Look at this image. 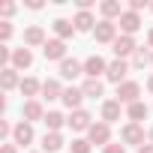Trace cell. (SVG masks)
<instances>
[{
    "instance_id": "1",
    "label": "cell",
    "mask_w": 153,
    "mask_h": 153,
    "mask_svg": "<svg viewBox=\"0 0 153 153\" xmlns=\"http://www.w3.org/2000/svg\"><path fill=\"white\" fill-rule=\"evenodd\" d=\"M138 96H141V84H138V81H123V84L117 87V102H120V105H123V102H126V105L141 102Z\"/></svg>"
},
{
    "instance_id": "2",
    "label": "cell",
    "mask_w": 153,
    "mask_h": 153,
    "mask_svg": "<svg viewBox=\"0 0 153 153\" xmlns=\"http://www.w3.org/2000/svg\"><path fill=\"white\" fill-rule=\"evenodd\" d=\"M87 141H90V144H102V147H108V141H111V126H108L105 120L93 123L90 132H87Z\"/></svg>"
},
{
    "instance_id": "3",
    "label": "cell",
    "mask_w": 153,
    "mask_h": 153,
    "mask_svg": "<svg viewBox=\"0 0 153 153\" xmlns=\"http://www.w3.org/2000/svg\"><path fill=\"white\" fill-rule=\"evenodd\" d=\"M126 72H129V63H126V60H111V63H108V72H105V78L114 81V84L120 87V84L126 81Z\"/></svg>"
},
{
    "instance_id": "4",
    "label": "cell",
    "mask_w": 153,
    "mask_h": 153,
    "mask_svg": "<svg viewBox=\"0 0 153 153\" xmlns=\"http://www.w3.org/2000/svg\"><path fill=\"white\" fill-rule=\"evenodd\" d=\"M120 30H123V36L138 33V30H141V15H138V12H132V9H126V12L120 15Z\"/></svg>"
},
{
    "instance_id": "5",
    "label": "cell",
    "mask_w": 153,
    "mask_h": 153,
    "mask_svg": "<svg viewBox=\"0 0 153 153\" xmlns=\"http://www.w3.org/2000/svg\"><path fill=\"white\" fill-rule=\"evenodd\" d=\"M93 36H96V42H111L114 45V39H117V24L114 21H99L96 24V30H93Z\"/></svg>"
},
{
    "instance_id": "6",
    "label": "cell",
    "mask_w": 153,
    "mask_h": 153,
    "mask_svg": "<svg viewBox=\"0 0 153 153\" xmlns=\"http://www.w3.org/2000/svg\"><path fill=\"white\" fill-rule=\"evenodd\" d=\"M135 51H138V45H135L132 36H117V39H114V54H117V60H126V57H132Z\"/></svg>"
},
{
    "instance_id": "7",
    "label": "cell",
    "mask_w": 153,
    "mask_h": 153,
    "mask_svg": "<svg viewBox=\"0 0 153 153\" xmlns=\"http://www.w3.org/2000/svg\"><path fill=\"white\" fill-rule=\"evenodd\" d=\"M42 54H45V60H66V42L63 39H48L45 42V48H42Z\"/></svg>"
},
{
    "instance_id": "8",
    "label": "cell",
    "mask_w": 153,
    "mask_h": 153,
    "mask_svg": "<svg viewBox=\"0 0 153 153\" xmlns=\"http://www.w3.org/2000/svg\"><path fill=\"white\" fill-rule=\"evenodd\" d=\"M120 138H123V144H138V147H144V129H141V123H126L123 132H120Z\"/></svg>"
},
{
    "instance_id": "9",
    "label": "cell",
    "mask_w": 153,
    "mask_h": 153,
    "mask_svg": "<svg viewBox=\"0 0 153 153\" xmlns=\"http://www.w3.org/2000/svg\"><path fill=\"white\" fill-rule=\"evenodd\" d=\"M69 126H72L75 132H90V126H93V117H90V111H84V108L72 111V117H69Z\"/></svg>"
},
{
    "instance_id": "10",
    "label": "cell",
    "mask_w": 153,
    "mask_h": 153,
    "mask_svg": "<svg viewBox=\"0 0 153 153\" xmlns=\"http://www.w3.org/2000/svg\"><path fill=\"white\" fill-rule=\"evenodd\" d=\"M102 72H108V63H105L99 54H90V57L84 60V75H87V78H99Z\"/></svg>"
},
{
    "instance_id": "11",
    "label": "cell",
    "mask_w": 153,
    "mask_h": 153,
    "mask_svg": "<svg viewBox=\"0 0 153 153\" xmlns=\"http://www.w3.org/2000/svg\"><path fill=\"white\" fill-rule=\"evenodd\" d=\"M81 72H84V63H78L75 57H66L60 63V78H78Z\"/></svg>"
},
{
    "instance_id": "12",
    "label": "cell",
    "mask_w": 153,
    "mask_h": 153,
    "mask_svg": "<svg viewBox=\"0 0 153 153\" xmlns=\"http://www.w3.org/2000/svg\"><path fill=\"white\" fill-rule=\"evenodd\" d=\"M45 42H48V39H45V30H42L39 24H33V27L24 30V45H30V48L42 45V48H45Z\"/></svg>"
},
{
    "instance_id": "13",
    "label": "cell",
    "mask_w": 153,
    "mask_h": 153,
    "mask_svg": "<svg viewBox=\"0 0 153 153\" xmlns=\"http://www.w3.org/2000/svg\"><path fill=\"white\" fill-rule=\"evenodd\" d=\"M21 114H24V123H33V120H45V108L36 102V99H30V102H24V108H21Z\"/></svg>"
},
{
    "instance_id": "14",
    "label": "cell",
    "mask_w": 153,
    "mask_h": 153,
    "mask_svg": "<svg viewBox=\"0 0 153 153\" xmlns=\"http://www.w3.org/2000/svg\"><path fill=\"white\" fill-rule=\"evenodd\" d=\"M81 99H84V90H81V87H66V90H63V105L72 108V111L81 108Z\"/></svg>"
},
{
    "instance_id": "15",
    "label": "cell",
    "mask_w": 153,
    "mask_h": 153,
    "mask_svg": "<svg viewBox=\"0 0 153 153\" xmlns=\"http://www.w3.org/2000/svg\"><path fill=\"white\" fill-rule=\"evenodd\" d=\"M102 120H105L108 126H111L114 120H120V102H117V99H105V102H102Z\"/></svg>"
},
{
    "instance_id": "16",
    "label": "cell",
    "mask_w": 153,
    "mask_h": 153,
    "mask_svg": "<svg viewBox=\"0 0 153 153\" xmlns=\"http://www.w3.org/2000/svg\"><path fill=\"white\" fill-rule=\"evenodd\" d=\"M99 12L105 15V21H111V18H120L126 9L120 6V0H105V3H99Z\"/></svg>"
},
{
    "instance_id": "17",
    "label": "cell",
    "mask_w": 153,
    "mask_h": 153,
    "mask_svg": "<svg viewBox=\"0 0 153 153\" xmlns=\"http://www.w3.org/2000/svg\"><path fill=\"white\" fill-rule=\"evenodd\" d=\"M0 84H3V90L21 87V81H18V69H15V66H6L3 72H0Z\"/></svg>"
},
{
    "instance_id": "18",
    "label": "cell",
    "mask_w": 153,
    "mask_h": 153,
    "mask_svg": "<svg viewBox=\"0 0 153 153\" xmlns=\"http://www.w3.org/2000/svg\"><path fill=\"white\" fill-rule=\"evenodd\" d=\"M12 138H15V144H30L33 141V126L30 123H15Z\"/></svg>"
},
{
    "instance_id": "19",
    "label": "cell",
    "mask_w": 153,
    "mask_h": 153,
    "mask_svg": "<svg viewBox=\"0 0 153 153\" xmlns=\"http://www.w3.org/2000/svg\"><path fill=\"white\" fill-rule=\"evenodd\" d=\"M60 147H63V135L60 132H45L42 135V150L45 153H57Z\"/></svg>"
},
{
    "instance_id": "20",
    "label": "cell",
    "mask_w": 153,
    "mask_h": 153,
    "mask_svg": "<svg viewBox=\"0 0 153 153\" xmlns=\"http://www.w3.org/2000/svg\"><path fill=\"white\" fill-rule=\"evenodd\" d=\"M54 33H57V39H69L72 33H78V30H75V21H69V18H57V21H54Z\"/></svg>"
},
{
    "instance_id": "21",
    "label": "cell",
    "mask_w": 153,
    "mask_h": 153,
    "mask_svg": "<svg viewBox=\"0 0 153 153\" xmlns=\"http://www.w3.org/2000/svg\"><path fill=\"white\" fill-rule=\"evenodd\" d=\"M30 63H33L30 48H15V51H12V66H15V69H27Z\"/></svg>"
},
{
    "instance_id": "22",
    "label": "cell",
    "mask_w": 153,
    "mask_h": 153,
    "mask_svg": "<svg viewBox=\"0 0 153 153\" xmlns=\"http://www.w3.org/2000/svg\"><path fill=\"white\" fill-rule=\"evenodd\" d=\"M42 96H45V99H63V87H60V81H57V78L42 81Z\"/></svg>"
},
{
    "instance_id": "23",
    "label": "cell",
    "mask_w": 153,
    "mask_h": 153,
    "mask_svg": "<svg viewBox=\"0 0 153 153\" xmlns=\"http://www.w3.org/2000/svg\"><path fill=\"white\" fill-rule=\"evenodd\" d=\"M75 30H96V18H93V12H78L75 15Z\"/></svg>"
},
{
    "instance_id": "24",
    "label": "cell",
    "mask_w": 153,
    "mask_h": 153,
    "mask_svg": "<svg viewBox=\"0 0 153 153\" xmlns=\"http://www.w3.org/2000/svg\"><path fill=\"white\" fill-rule=\"evenodd\" d=\"M81 90H84V96H90V99H96V96H102V90H105V84H102L99 78H87Z\"/></svg>"
},
{
    "instance_id": "25",
    "label": "cell",
    "mask_w": 153,
    "mask_h": 153,
    "mask_svg": "<svg viewBox=\"0 0 153 153\" xmlns=\"http://www.w3.org/2000/svg\"><path fill=\"white\" fill-rule=\"evenodd\" d=\"M63 123H69V120H66L60 111H48V114H45V126H48V132H60Z\"/></svg>"
},
{
    "instance_id": "26",
    "label": "cell",
    "mask_w": 153,
    "mask_h": 153,
    "mask_svg": "<svg viewBox=\"0 0 153 153\" xmlns=\"http://www.w3.org/2000/svg\"><path fill=\"white\" fill-rule=\"evenodd\" d=\"M24 96H36V93H42V81H36V78H21V87H18Z\"/></svg>"
},
{
    "instance_id": "27",
    "label": "cell",
    "mask_w": 153,
    "mask_h": 153,
    "mask_svg": "<svg viewBox=\"0 0 153 153\" xmlns=\"http://www.w3.org/2000/svg\"><path fill=\"white\" fill-rule=\"evenodd\" d=\"M150 57H153L150 51H144V48H138V51L132 54V60H129V66H132V69H144V66L150 63Z\"/></svg>"
},
{
    "instance_id": "28",
    "label": "cell",
    "mask_w": 153,
    "mask_h": 153,
    "mask_svg": "<svg viewBox=\"0 0 153 153\" xmlns=\"http://www.w3.org/2000/svg\"><path fill=\"white\" fill-rule=\"evenodd\" d=\"M126 111H129V120H132V123H138V120L147 117V105H144V102H132Z\"/></svg>"
},
{
    "instance_id": "29",
    "label": "cell",
    "mask_w": 153,
    "mask_h": 153,
    "mask_svg": "<svg viewBox=\"0 0 153 153\" xmlns=\"http://www.w3.org/2000/svg\"><path fill=\"white\" fill-rule=\"evenodd\" d=\"M69 147H72V153H90V141L87 138H75Z\"/></svg>"
},
{
    "instance_id": "30",
    "label": "cell",
    "mask_w": 153,
    "mask_h": 153,
    "mask_svg": "<svg viewBox=\"0 0 153 153\" xmlns=\"http://www.w3.org/2000/svg\"><path fill=\"white\" fill-rule=\"evenodd\" d=\"M9 36H12V24H9V21H0V39L6 42Z\"/></svg>"
},
{
    "instance_id": "31",
    "label": "cell",
    "mask_w": 153,
    "mask_h": 153,
    "mask_svg": "<svg viewBox=\"0 0 153 153\" xmlns=\"http://www.w3.org/2000/svg\"><path fill=\"white\" fill-rule=\"evenodd\" d=\"M12 60V51L6 48V45H0V63H3V69H6V63Z\"/></svg>"
},
{
    "instance_id": "32",
    "label": "cell",
    "mask_w": 153,
    "mask_h": 153,
    "mask_svg": "<svg viewBox=\"0 0 153 153\" xmlns=\"http://www.w3.org/2000/svg\"><path fill=\"white\" fill-rule=\"evenodd\" d=\"M102 153H126V147L123 144H108V147H102Z\"/></svg>"
},
{
    "instance_id": "33",
    "label": "cell",
    "mask_w": 153,
    "mask_h": 153,
    "mask_svg": "<svg viewBox=\"0 0 153 153\" xmlns=\"http://www.w3.org/2000/svg\"><path fill=\"white\" fill-rule=\"evenodd\" d=\"M144 6H147V0H129V9L132 12H141Z\"/></svg>"
},
{
    "instance_id": "34",
    "label": "cell",
    "mask_w": 153,
    "mask_h": 153,
    "mask_svg": "<svg viewBox=\"0 0 153 153\" xmlns=\"http://www.w3.org/2000/svg\"><path fill=\"white\" fill-rule=\"evenodd\" d=\"M0 12H3V15H6V18H9V15H12V12H15V3H3V6H0Z\"/></svg>"
},
{
    "instance_id": "35",
    "label": "cell",
    "mask_w": 153,
    "mask_h": 153,
    "mask_svg": "<svg viewBox=\"0 0 153 153\" xmlns=\"http://www.w3.org/2000/svg\"><path fill=\"white\" fill-rule=\"evenodd\" d=\"M12 129H15V126H9V123H6V120H0V135H9V132H12Z\"/></svg>"
},
{
    "instance_id": "36",
    "label": "cell",
    "mask_w": 153,
    "mask_h": 153,
    "mask_svg": "<svg viewBox=\"0 0 153 153\" xmlns=\"http://www.w3.org/2000/svg\"><path fill=\"white\" fill-rule=\"evenodd\" d=\"M0 153H18V147H15V141H12V144H3V147H0Z\"/></svg>"
},
{
    "instance_id": "37",
    "label": "cell",
    "mask_w": 153,
    "mask_h": 153,
    "mask_svg": "<svg viewBox=\"0 0 153 153\" xmlns=\"http://www.w3.org/2000/svg\"><path fill=\"white\" fill-rule=\"evenodd\" d=\"M27 9H42V0H27Z\"/></svg>"
},
{
    "instance_id": "38",
    "label": "cell",
    "mask_w": 153,
    "mask_h": 153,
    "mask_svg": "<svg viewBox=\"0 0 153 153\" xmlns=\"http://www.w3.org/2000/svg\"><path fill=\"white\" fill-rule=\"evenodd\" d=\"M138 153H153V144H144V147H138Z\"/></svg>"
},
{
    "instance_id": "39",
    "label": "cell",
    "mask_w": 153,
    "mask_h": 153,
    "mask_svg": "<svg viewBox=\"0 0 153 153\" xmlns=\"http://www.w3.org/2000/svg\"><path fill=\"white\" fill-rule=\"evenodd\" d=\"M147 90L153 93V75H150V78H147Z\"/></svg>"
},
{
    "instance_id": "40",
    "label": "cell",
    "mask_w": 153,
    "mask_h": 153,
    "mask_svg": "<svg viewBox=\"0 0 153 153\" xmlns=\"http://www.w3.org/2000/svg\"><path fill=\"white\" fill-rule=\"evenodd\" d=\"M147 42H150V48H153V30H150V33H147Z\"/></svg>"
},
{
    "instance_id": "41",
    "label": "cell",
    "mask_w": 153,
    "mask_h": 153,
    "mask_svg": "<svg viewBox=\"0 0 153 153\" xmlns=\"http://www.w3.org/2000/svg\"><path fill=\"white\" fill-rule=\"evenodd\" d=\"M150 144H153V129H150Z\"/></svg>"
},
{
    "instance_id": "42",
    "label": "cell",
    "mask_w": 153,
    "mask_h": 153,
    "mask_svg": "<svg viewBox=\"0 0 153 153\" xmlns=\"http://www.w3.org/2000/svg\"><path fill=\"white\" fill-rule=\"evenodd\" d=\"M150 63H153V57H150Z\"/></svg>"
}]
</instances>
